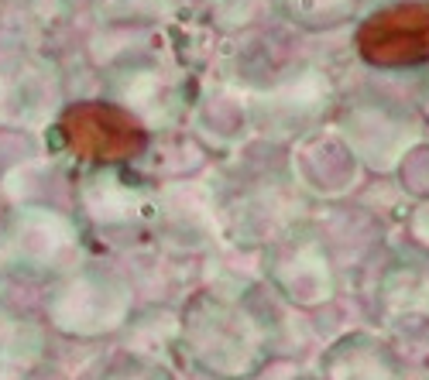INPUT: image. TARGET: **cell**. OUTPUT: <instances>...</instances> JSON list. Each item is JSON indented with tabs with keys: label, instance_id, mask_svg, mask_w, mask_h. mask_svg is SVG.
Returning a JSON list of instances; mask_svg holds the SVG:
<instances>
[{
	"label": "cell",
	"instance_id": "1",
	"mask_svg": "<svg viewBox=\"0 0 429 380\" xmlns=\"http://www.w3.org/2000/svg\"><path fill=\"white\" fill-rule=\"evenodd\" d=\"M361 58L385 69H412L429 62V0H395L371 11L357 28Z\"/></svg>",
	"mask_w": 429,
	"mask_h": 380
},
{
	"label": "cell",
	"instance_id": "2",
	"mask_svg": "<svg viewBox=\"0 0 429 380\" xmlns=\"http://www.w3.org/2000/svg\"><path fill=\"white\" fill-rule=\"evenodd\" d=\"M282 11L295 21V24H306V28H319V0H278ZM347 7H357V0H344Z\"/></svg>",
	"mask_w": 429,
	"mask_h": 380
}]
</instances>
